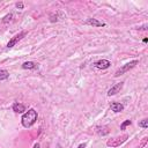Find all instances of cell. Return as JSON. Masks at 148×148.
I'll use <instances>...</instances> for the list:
<instances>
[{
  "instance_id": "obj_15",
  "label": "cell",
  "mask_w": 148,
  "mask_h": 148,
  "mask_svg": "<svg viewBox=\"0 0 148 148\" xmlns=\"http://www.w3.org/2000/svg\"><path fill=\"white\" fill-rule=\"evenodd\" d=\"M59 18H58V13L57 14H50V21L51 22H57Z\"/></svg>"
},
{
  "instance_id": "obj_19",
  "label": "cell",
  "mask_w": 148,
  "mask_h": 148,
  "mask_svg": "<svg viewBox=\"0 0 148 148\" xmlns=\"http://www.w3.org/2000/svg\"><path fill=\"white\" fill-rule=\"evenodd\" d=\"M139 30H147V25H143V27H140Z\"/></svg>"
},
{
  "instance_id": "obj_16",
  "label": "cell",
  "mask_w": 148,
  "mask_h": 148,
  "mask_svg": "<svg viewBox=\"0 0 148 148\" xmlns=\"http://www.w3.org/2000/svg\"><path fill=\"white\" fill-rule=\"evenodd\" d=\"M15 6H16V8H17V9H23V8H24V3H23L22 1L16 2V3H15Z\"/></svg>"
},
{
  "instance_id": "obj_11",
  "label": "cell",
  "mask_w": 148,
  "mask_h": 148,
  "mask_svg": "<svg viewBox=\"0 0 148 148\" xmlns=\"http://www.w3.org/2000/svg\"><path fill=\"white\" fill-rule=\"evenodd\" d=\"M9 77V72L7 69H0V81Z\"/></svg>"
},
{
  "instance_id": "obj_13",
  "label": "cell",
  "mask_w": 148,
  "mask_h": 148,
  "mask_svg": "<svg viewBox=\"0 0 148 148\" xmlns=\"http://www.w3.org/2000/svg\"><path fill=\"white\" fill-rule=\"evenodd\" d=\"M139 127H141V128H148V119L145 118V119L140 120L139 121Z\"/></svg>"
},
{
  "instance_id": "obj_1",
  "label": "cell",
  "mask_w": 148,
  "mask_h": 148,
  "mask_svg": "<svg viewBox=\"0 0 148 148\" xmlns=\"http://www.w3.org/2000/svg\"><path fill=\"white\" fill-rule=\"evenodd\" d=\"M38 118V113L35 109H28V111H25L22 117H21V123H22V126L25 127V128H30L31 126L35 125L36 120Z\"/></svg>"
},
{
  "instance_id": "obj_17",
  "label": "cell",
  "mask_w": 148,
  "mask_h": 148,
  "mask_svg": "<svg viewBox=\"0 0 148 148\" xmlns=\"http://www.w3.org/2000/svg\"><path fill=\"white\" fill-rule=\"evenodd\" d=\"M147 140H148V138H143L142 142L139 145V147H138V148H142V147H145V146H146V143H147Z\"/></svg>"
},
{
  "instance_id": "obj_6",
  "label": "cell",
  "mask_w": 148,
  "mask_h": 148,
  "mask_svg": "<svg viewBox=\"0 0 148 148\" xmlns=\"http://www.w3.org/2000/svg\"><path fill=\"white\" fill-rule=\"evenodd\" d=\"M123 86H124V82H118V83H116L114 86H112V87L108 90V96H113V95H116L117 92H119V91L121 90Z\"/></svg>"
},
{
  "instance_id": "obj_5",
  "label": "cell",
  "mask_w": 148,
  "mask_h": 148,
  "mask_svg": "<svg viewBox=\"0 0 148 148\" xmlns=\"http://www.w3.org/2000/svg\"><path fill=\"white\" fill-rule=\"evenodd\" d=\"M94 66L96 68H98V69H106V68H109L111 66V61L108 60V59H101V60H97L94 64Z\"/></svg>"
},
{
  "instance_id": "obj_18",
  "label": "cell",
  "mask_w": 148,
  "mask_h": 148,
  "mask_svg": "<svg viewBox=\"0 0 148 148\" xmlns=\"http://www.w3.org/2000/svg\"><path fill=\"white\" fill-rule=\"evenodd\" d=\"M86 146H87V143L83 142V143H80V145L77 146V148H86Z\"/></svg>"
},
{
  "instance_id": "obj_3",
  "label": "cell",
  "mask_w": 148,
  "mask_h": 148,
  "mask_svg": "<svg viewBox=\"0 0 148 148\" xmlns=\"http://www.w3.org/2000/svg\"><path fill=\"white\" fill-rule=\"evenodd\" d=\"M139 64V60H132V61H130V62H127V64H125V65H123L120 68H118L117 71H116V73H114V76H119V75H123V74H125V73H127L130 69H132V68H134L136 65Z\"/></svg>"
},
{
  "instance_id": "obj_9",
  "label": "cell",
  "mask_w": 148,
  "mask_h": 148,
  "mask_svg": "<svg viewBox=\"0 0 148 148\" xmlns=\"http://www.w3.org/2000/svg\"><path fill=\"white\" fill-rule=\"evenodd\" d=\"M110 109H111V111L117 113V112H121L124 110V105L121 103H118V102H111L110 103Z\"/></svg>"
},
{
  "instance_id": "obj_20",
  "label": "cell",
  "mask_w": 148,
  "mask_h": 148,
  "mask_svg": "<svg viewBox=\"0 0 148 148\" xmlns=\"http://www.w3.org/2000/svg\"><path fill=\"white\" fill-rule=\"evenodd\" d=\"M39 147H40L39 143H35V145H34V148H39Z\"/></svg>"
},
{
  "instance_id": "obj_2",
  "label": "cell",
  "mask_w": 148,
  "mask_h": 148,
  "mask_svg": "<svg viewBox=\"0 0 148 148\" xmlns=\"http://www.w3.org/2000/svg\"><path fill=\"white\" fill-rule=\"evenodd\" d=\"M127 139H128V134H123L120 136H114V138H111L106 141V146L111 147V148H117V147L121 146L124 142H126Z\"/></svg>"
},
{
  "instance_id": "obj_12",
  "label": "cell",
  "mask_w": 148,
  "mask_h": 148,
  "mask_svg": "<svg viewBox=\"0 0 148 148\" xmlns=\"http://www.w3.org/2000/svg\"><path fill=\"white\" fill-rule=\"evenodd\" d=\"M12 18H13V13H8L7 15L3 16V18H2V23H8V22L12 21Z\"/></svg>"
},
{
  "instance_id": "obj_21",
  "label": "cell",
  "mask_w": 148,
  "mask_h": 148,
  "mask_svg": "<svg viewBox=\"0 0 148 148\" xmlns=\"http://www.w3.org/2000/svg\"><path fill=\"white\" fill-rule=\"evenodd\" d=\"M142 42H143V43H147V42H148V38H143V40H142Z\"/></svg>"
},
{
  "instance_id": "obj_8",
  "label": "cell",
  "mask_w": 148,
  "mask_h": 148,
  "mask_svg": "<svg viewBox=\"0 0 148 148\" xmlns=\"http://www.w3.org/2000/svg\"><path fill=\"white\" fill-rule=\"evenodd\" d=\"M87 24L92 25V27H97V28H99V27H105V25H106L104 22H101V21H98L97 18H94V17H89V18L87 20Z\"/></svg>"
},
{
  "instance_id": "obj_4",
  "label": "cell",
  "mask_w": 148,
  "mask_h": 148,
  "mask_svg": "<svg viewBox=\"0 0 148 148\" xmlns=\"http://www.w3.org/2000/svg\"><path fill=\"white\" fill-rule=\"evenodd\" d=\"M27 35V31H21V32H18L17 35H15L14 37H12L10 39H9V42L7 43V47L8 49H10V47H13V46H15L24 36Z\"/></svg>"
},
{
  "instance_id": "obj_10",
  "label": "cell",
  "mask_w": 148,
  "mask_h": 148,
  "mask_svg": "<svg viewBox=\"0 0 148 148\" xmlns=\"http://www.w3.org/2000/svg\"><path fill=\"white\" fill-rule=\"evenodd\" d=\"M22 68L23 69H37L38 68V64L35 61H25L22 64Z\"/></svg>"
},
{
  "instance_id": "obj_7",
  "label": "cell",
  "mask_w": 148,
  "mask_h": 148,
  "mask_svg": "<svg viewBox=\"0 0 148 148\" xmlns=\"http://www.w3.org/2000/svg\"><path fill=\"white\" fill-rule=\"evenodd\" d=\"M12 110L14 112H16V113H22V114L27 111L25 110V105L22 104V103H20V102H14L13 105H12Z\"/></svg>"
},
{
  "instance_id": "obj_14",
  "label": "cell",
  "mask_w": 148,
  "mask_h": 148,
  "mask_svg": "<svg viewBox=\"0 0 148 148\" xmlns=\"http://www.w3.org/2000/svg\"><path fill=\"white\" fill-rule=\"evenodd\" d=\"M132 124V120H130V119H127V120H125V121H123L121 123V125H120V130L121 131H124L128 125H131Z\"/></svg>"
}]
</instances>
